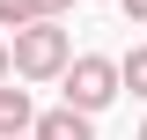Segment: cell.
<instances>
[{
  "label": "cell",
  "mask_w": 147,
  "mask_h": 140,
  "mask_svg": "<svg viewBox=\"0 0 147 140\" xmlns=\"http://www.w3.org/2000/svg\"><path fill=\"white\" fill-rule=\"evenodd\" d=\"M7 59H15L22 81H66V67H74V37L59 30V22H30V30H15Z\"/></svg>",
  "instance_id": "cell-1"
},
{
  "label": "cell",
  "mask_w": 147,
  "mask_h": 140,
  "mask_svg": "<svg viewBox=\"0 0 147 140\" xmlns=\"http://www.w3.org/2000/svg\"><path fill=\"white\" fill-rule=\"evenodd\" d=\"M125 88H118V59H103V52H81L66 67V111H81V118H96L103 103H118Z\"/></svg>",
  "instance_id": "cell-2"
},
{
  "label": "cell",
  "mask_w": 147,
  "mask_h": 140,
  "mask_svg": "<svg viewBox=\"0 0 147 140\" xmlns=\"http://www.w3.org/2000/svg\"><path fill=\"white\" fill-rule=\"evenodd\" d=\"M30 140H96V118H81V111H37V125H30Z\"/></svg>",
  "instance_id": "cell-3"
},
{
  "label": "cell",
  "mask_w": 147,
  "mask_h": 140,
  "mask_svg": "<svg viewBox=\"0 0 147 140\" xmlns=\"http://www.w3.org/2000/svg\"><path fill=\"white\" fill-rule=\"evenodd\" d=\"M30 125H37V103H30V88H0V140H30Z\"/></svg>",
  "instance_id": "cell-4"
},
{
  "label": "cell",
  "mask_w": 147,
  "mask_h": 140,
  "mask_svg": "<svg viewBox=\"0 0 147 140\" xmlns=\"http://www.w3.org/2000/svg\"><path fill=\"white\" fill-rule=\"evenodd\" d=\"M118 88H132V96L147 103V44H132V52L118 59Z\"/></svg>",
  "instance_id": "cell-5"
},
{
  "label": "cell",
  "mask_w": 147,
  "mask_h": 140,
  "mask_svg": "<svg viewBox=\"0 0 147 140\" xmlns=\"http://www.w3.org/2000/svg\"><path fill=\"white\" fill-rule=\"evenodd\" d=\"M37 22V0H0V30H30Z\"/></svg>",
  "instance_id": "cell-6"
},
{
  "label": "cell",
  "mask_w": 147,
  "mask_h": 140,
  "mask_svg": "<svg viewBox=\"0 0 147 140\" xmlns=\"http://www.w3.org/2000/svg\"><path fill=\"white\" fill-rule=\"evenodd\" d=\"M66 7H74V0H37V22H59Z\"/></svg>",
  "instance_id": "cell-7"
},
{
  "label": "cell",
  "mask_w": 147,
  "mask_h": 140,
  "mask_svg": "<svg viewBox=\"0 0 147 140\" xmlns=\"http://www.w3.org/2000/svg\"><path fill=\"white\" fill-rule=\"evenodd\" d=\"M118 7L132 15V30H147V0H118Z\"/></svg>",
  "instance_id": "cell-8"
},
{
  "label": "cell",
  "mask_w": 147,
  "mask_h": 140,
  "mask_svg": "<svg viewBox=\"0 0 147 140\" xmlns=\"http://www.w3.org/2000/svg\"><path fill=\"white\" fill-rule=\"evenodd\" d=\"M7 81H15V59H7V44H0V88H7Z\"/></svg>",
  "instance_id": "cell-9"
},
{
  "label": "cell",
  "mask_w": 147,
  "mask_h": 140,
  "mask_svg": "<svg viewBox=\"0 0 147 140\" xmlns=\"http://www.w3.org/2000/svg\"><path fill=\"white\" fill-rule=\"evenodd\" d=\"M140 140H147V125H140Z\"/></svg>",
  "instance_id": "cell-10"
}]
</instances>
